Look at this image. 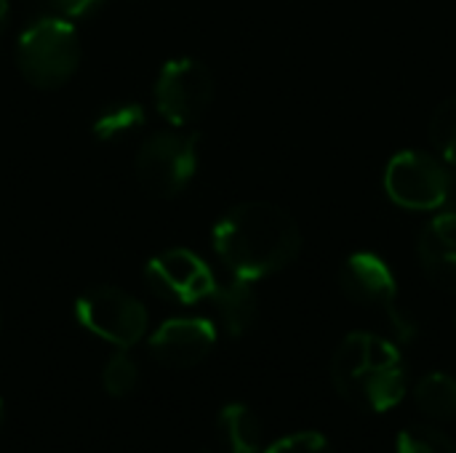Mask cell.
<instances>
[{
    "mask_svg": "<svg viewBox=\"0 0 456 453\" xmlns=\"http://www.w3.org/2000/svg\"><path fill=\"white\" fill-rule=\"evenodd\" d=\"M302 248L299 224L275 203L248 200L230 208L214 227V251L232 278L262 280L286 270Z\"/></svg>",
    "mask_w": 456,
    "mask_h": 453,
    "instance_id": "6da1fadb",
    "label": "cell"
},
{
    "mask_svg": "<svg viewBox=\"0 0 456 453\" xmlns=\"http://www.w3.org/2000/svg\"><path fill=\"white\" fill-rule=\"evenodd\" d=\"M331 382L350 406L371 414L395 409L409 387L406 363L395 342L369 331L342 339L331 358Z\"/></svg>",
    "mask_w": 456,
    "mask_h": 453,
    "instance_id": "7a4b0ae2",
    "label": "cell"
},
{
    "mask_svg": "<svg viewBox=\"0 0 456 453\" xmlns=\"http://www.w3.org/2000/svg\"><path fill=\"white\" fill-rule=\"evenodd\" d=\"M83 48L77 29L64 16H43L32 21L16 43V64L35 88H61L80 64Z\"/></svg>",
    "mask_w": 456,
    "mask_h": 453,
    "instance_id": "3957f363",
    "label": "cell"
},
{
    "mask_svg": "<svg viewBox=\"0 0 456 453\" xmlns=\"http://www.w3.org/2000/svg\"><path fill=\"white\" fill-rule=\"evenodd\" d=\"M339 286L350 302L369 307V310H379L387 318L398 342L409 344L417 336V323L398 307L395 275L387 267V262L379 259L377 254L358 251L347 256L339 270Z\"/></svg>",
    "mask_w": 456,
    "mask_h": 453,
    "instance_id": "277c9868",
    "label": "cell"
},
{
    "mask_svg": "<svg viewBox=\"0 0 456 453\" xmlns=\"http://www.w3.org/2000/svg\"><path fill=\"white\" fill-rule=\"evenodd\" d=\"M142 190L152 198L179 195L198 171V136L158 131L136 152L134 160Z\"/></svg>",
    "mask_w": 456,
    "mask_h": 453,
    "instance_id": "5b68a950",
    "label": "cell"
},
{
    "mask_svg": "<svg viewBox=\"0 0 456 453\" xmlns=\"http://www.w3.org/2000/svg\"><path fill=\"white\" fill-rule=\"evenodd\" d=\"M75 318L86 331L120 350L139 344L147 334L144 304L115 286H96L86 291L75 302Z\"/></svg>",
    "mask_w": 456,
    "mask_h": 453,
    "instance_id": "8992f818",
    "label": "cell"
},
{
    "mask_svg": "<svg viewBox=\"0 0 456 453\" xmlns=\"http://www.w3.org/2000/svg\"><path fill=\"white\" fill-rule=\"evenodd\" d=\"M385 192L401 208L436 211L452 198V174L438 158L403 150L385 168Z\"/></svg>",
    "mask_w": 456,
    "mask_h": 453,
    "instance_id": "52a82bcc",
    "label": "cell"
},
{
    "mask_svg": "<svg viewBox=\"0 0 456 453\" xmlns=\"http://www.w3.org/2000/svg\"><path fill=\"white\" fill-rule=\"evenodd\" d=\"M214 99V75L211 69L192 59H171L163 64L155 80V107L174 125L195 123Z\"/></svg>",
    "mask_w": 456,
    "mask_h": 453,
    "instance_id": "ba28073f",
    "label": "cell"
},
{
    "mask_svg": "<svg viewBox=\"0 0 456 453\" xmlns=\"http://www.w3.org/2000/svg\"><path fill=\"white\" fill-rule=\"evenodd\" d=\"M144 278L160 299L176 304H195L208 299L216 288L208 264L187 248H168L152 256L144 267Z\"/></svg>",
    "mask_w": 456,
    "mask_h": 453,
    "instance_id": "9c48e42d",
    "label": "cell"
},
{
    "mask_svg": "<svg viewBox=\"0 0 456 453\" xmlns=\"http://www.w3.org/2000/svg\"><path fill=\"white\" fill-rule=\"evenodd\" d=\"M214 344L216 328L206 318H174L150 336V352L166 368H192L211 355Z\"/></svg>",
    "mask_w": 456,
    "mask_h": 453,
    "instance_id": "30bf717a",
    "label": "cell"
},
{
    "mask_svg": "<svg viewBox=\"0 0 456 453\" xmlns=\"http://www.w3.org/2000/svg\"><path fill=\"white\" fill-rule=\"evenodd\" d=\"M417 251L428 280L444 291H456V211L428 222Z\"/></svg>",
    "mask_w": 456,
    "mask_h": 453,
    "instance_id": "8fae6325",
    "label": "cell"
},
{
    "mask_svg": "<svg viewBox=\"0 0 456 453\" xmlns=\"http://www.w3.org/2000/svg\"><path fill=\"white\" fill-rule=\"evenodd\" d=\"M211 299H214V307H216L230 336H243L256 323L259 302H256L251 280L232 278L230 283L216 286Z\"/></svg>",
    "mask_w": 456,
    "mask_h": 453,
    "instance_id": "7c38bea8",
    "label": "cell"
},
{
    "mask_svg": "<svg viewBox=\"0 0 456 453\" xmlns=\"http://www.w3.org/2000/svg\"><path fill=\"white\" fill-rule=\"evenodd\" d=\"M216 430L227 453L262 451V425L248 406H240V403L224 406L219 414Z\"/></svg>",
    "mask_w": 456,
    "mask_h": 453,
    "instance_id": "4fadbf2b",
    "label": "cell"
},
{
    "mask_svg": "<svg viewBox=\"0 0 456 453\" xmlns=\"http://www.w3.org/2000/svg\"><path fill=\"white\" fill-rule=\"evenodd\" d=\"M414 406L436 422L456 417V379L449 374H428L414 387Z\"/></svg>",
    "mask_w": 456,
    "mask_h": 453,
    "instance_id": "5bb4252c",
    "label": "cell"
},
{
    "mask_svg": "<svg viewBox=\"0 0 456 453\" xmlns=\"http://www.w3.org/2000/svg\"><path fill=\"white\" fill-rule=\"evenodd\" d=\"M144 125V109L136 101H126V104H112L107 109L99 112V117L94 120V136L102 142H115L120 136H128L134 131H139Z\"/></svg>",
    "mask_w": 456,
    "mask_h": 453,
    "instance_id": "9a60e30c",
    "label": "cell"
},
{
    "mask_svg": "<svg viewBox=\"0 0 456 453\" xmlns=\"http://www.w3.org/2000/svg\"><path fill=\"white\" fill-rule=\"evenodd\" d=\"M398 453H456V443L436 425H409L398 435Z\"/></svg>",
    "mask_w": 456,
    "mask_h": 453,
    "instance_id": "2e32d148",
    "label": "cell"
},
{
    "mask_svg": "<svg viewBox=\"0 0 456 453\" xmlns=\"http://www.w3.org/2000/svg\"><path fill=\"white\" fill-rule=\"evenodd\" d=\"M430 139L446 163L456 166V93L449 96L430 117Z\"/></svg>",
    "mask_w": 456,
    "mask_h": 453,
    "instance_id": "e0dca14e",
    "label": "cell"
},
{
    "mask_svg": "<svg viewBox=\"0 0 456 453\" xmlns=\"http://www.w3.org/2000/svg\"><path fill=\"white\" fill-rule=\"evenodd\" d=\"M136 384H139V368L134 358H128L126 352L112 355L102 371V387L107 390V395L126 398L136 390Z\"/></svg>",
    "mask_w": 456,
    "mask_h": 453,
    "instance_id": "ac0fdd59",
    "label": "cell"
},
{
    "mask_svg": "<svg viewBox=\"0 0 456 453\" xmlns=\"http://www.w3.org/2000/svg\"><path fill=\"white\" fill-rule=\"evenodd\" d=\"M265 453H334L321 433H294L275 441Z\"/></svg>",
    "mask_w": 456,
    "mask_h": 453,
    "instance_id": "d6986e66",
    "label": "cell"
},
{
    "mask_svg": "<svg viewBox=\"0 0 456 453\" xmlns=\"http://www.w3.org/2000/svg\"><path fill=\"white\" fill-rule=\"evenodd\" d=\"M102 0H53V8L64 16V19H77L91 13L94 8H99Z\"/></svg>",
    "mask_w": 456,
    "mask_h": 453,
    "instance_id": "ffe728a7",
    "label": "cell"
},
{
    "mask_svg": "<svg viewBox=\"0 0 456 453\" xmlns=\"http://www.w3.org/2000/svg\"><path fill=\"white\" fill-rule=\"evenodd\" d=\"M5 16H8V0H0V27L5 21Z\"/></svg>",
    "mask_w": 456,
    "mask_h": 453,
    "instance_id": "44dd1931",
    "label": "cell"
},
{
    "mask_svg": "<svg viewBox=\"0 0 456 453\" xmlns=\"http://www.w3.org/2000/svg\"><path fill=\"white\" fill-rule=\"evenodd\" d=\"M0 414H3V400H0Z\"/></svg>",
    "mask_w": 456,
    "mask_h": 453,
    "instance_id": "7402d4cb",
    "label": "cell"
}]
</instances>
